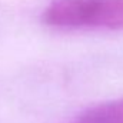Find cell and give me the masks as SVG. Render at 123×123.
Masks as SVG:
<instances>
[{
  "label": "cell",
  "mask_w": 123,
  "mask_h": 123,
  "mask_svg": "<svg viewBox=\"0 0 123 123\" xmlns=\"http://www.w3.org/2000/svg\"><path fill=\"white\" fill-rule=\"evenodd\" d=\"M72 123H123V99L89 107Z\"/></svg>",
  "instance_id": "obj_2"
},
{
  "label": "cell",
  "mask_w": 123,
  "mask_h": 123,
  "mask_svg": "<svg viewBox=\"0 0 123 123\" xmlns=\"http://www.w3.org/2000/svg\"><path fill=\"white\" fill-rule=\"evenodd\" d=\"M43 23L59 29H123V0H53Z\"/></svg>",
  "instance_id": "obj_1"
}]
</instances>
